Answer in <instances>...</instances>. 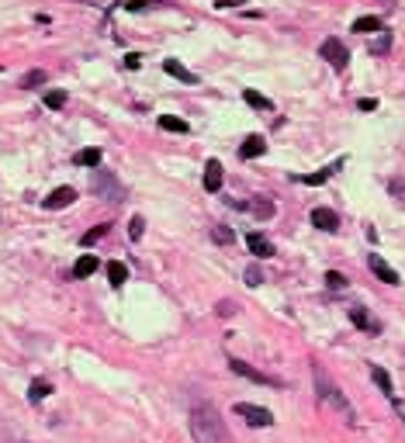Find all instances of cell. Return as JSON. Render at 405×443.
I'll return each mask as SVG.
<instances>
[{"label":"cell","instance_id":"6da1fadb","mask_svg":"<svg viewBox=\"0 0 405 443\" xmlns=\"http://www.w3.org/2000/svg\"><path fill=\"white\" fill-rule=\"evenodd\" d=\"M187 423H191L194 443H232V437H229V430H225V423H222V416H218L215 405L198 402L191 408Z\"/></svg>","mask_w":405,"mask_h":443},{"label":"cell","instance_id":"7a4b0ae2","mask_svg":"<svg viewBox=\"0 0 405 443\" xmlns=\"http://www.w3.org/2000/svg\"><path fill=\"white\" fill-rule=\"evenodd\" d=\"M316 388H319V399L332 405V408H336V412H339L347 423H357V412H354V405L347 402V395H343V392H339V388H336V385L325 378L323 367H316Z\"/></svg>","mask_w":405,"mask_h":443},{"label":"cell","instance_id":"3957f363","mask_svg":"<svg viewBox=\"0 0 405 443\" xmlns=\"http://www.w3.org/2000/svg\"><path fill=\"white\" fill-rule=\"evenodd\" d=\"M90 191H94L97 198H104V201H125L122 180H118L111 170H101V166L90 173Z\"/></svg>","mask_w":405,"mask_h":443},{"label":"cell","instance_id":"277c9868","mask_svg":"<svg viewBox=\"0 0 405 443\" xmlns=\"http://www.w3.org/2000/svg\"><path fill=\"white\" fill-rule=\"evenodd\" d=\"M236 416H243L249 426H256V430H267V426H274V412L270 408H263V405H253V402H239L236 405Z\"/></svg>","mask_w":405,"mask_h":443},{"label":"cell","instance_id":"5b68a950","mask_svg":"<svg viewBox=\"0 0 405 443\" xmlns=\"http://www.w3.org/2000/svg\"><path fill=\"white\" fill-rule=\"evenodd\" d=\"M319 56H323L332 70H347V63H350V49L339 39H325L323 45H319Z\"/></svg>","mask_w":405,"mask_h":443},{"label":"cell","instance_id":"8992f818","mask_svg":"<svg viewBox=\"0 0 405 443\" xmlns=\"http://www.w3.org/2000/svg\"><path fill=\"white\" fill-rule=\"evenodd\" d=\"M229 370L239 374V378H246V381L267 385V388H281L284 385V381H278V378H270V374H263V370H256V367H249V363H243V361H229Z\"/></svg>","mask_w":405,"mask_h":443},{"label":"cell","instance_id":"52a82bcc","mask_svg":"<svg viewBox=\"0 0 405 443\" xmlns=\"http://www.w3.org/2000/svg\"><path fill=\"white\" fill-rule=\"evenodd\" d=\"M350 323L357 325V329H364V332H370V336H378V332H381V323H378L367 308H361V305H354V308H350Z\"/></svg>","mask_w":405,"mask_h":443},{"label":"cell","instance_id":"ba28073f","mask_svg":"<svg viewBox=\"0 0 405 443\" xmlns=\"http://www.w3.org/2000/svg\"><path fill=\"white\" fill-rule=\"evenodd\" d=\"M312 225L323 232H336L339 229V215L332 208H312Z\"/></svg>","mask_w":405,"mask_h":443},{"label":"cell","instance_id":"9c48e42d","mask_svg":"<svg viewBox=\"0 0 405 443\" xmlns=\"http://www.w3.org/2000/svg\"><path fill=\"white\" fill-rule=\"evenodd\" d=\"M367 267H370V270L378 274V281H385V284H402V277H399V274H395V270H392V267H388V263H385V260H381L378 253H370V256H367Z\"/></svg>","mask_w":405,"mask_h":443},{"label":"cell","instance_id":"30bf717a","mask_svg":"<svg viewBox=\"0 0 405 443\" xmlns=\"http://www.w3.org/2000/svg\"><path fill=\"white\" fill-rule=\"evenodd\" d=\"M222 180H225V173H222V163H218V160H208V163H204V191L218 194Z\"/></svg>","mask_w":405,"mask_h":443},{"label":"cell","instance_id":"8fae6325","mask_svg":"<svg viewBox=\"0 0 405 443\" xmlns=\"http://www.w3.org/2000/svg\"><path fill=\"white\" fill-rule=\"evenodd\" d=\"M73 198H77L73 187H56V191L42 201V208H45V211H52V208H66V204H73Z\"/></svg>","mask_w":405,"mask_h":443},{"label":"cell","instance_id":"7c38bea8","mask_svg":"<svg viewBox=\"0 0 405 443\" xmlns=\"http://www.w3.org/2000/svg\"><path fill=\"white\" fill-rule=\"evenodd\" d=\"M246 246H249V249H253V253H256L260 260H267V256H274V242L267 239L263 232H249V236H246Z\"/></svg>","mask_w":405,"mask_h":443},{"label":"cell","instance_id":"4fadbf2b","mask_svg":"<svg viewBox=\"0 0 405 443\" xmlns=\"http://www.w3.org/2000/svg\"><path fill=\"white\" fill-rule=\"evenodd\" d=\"M263 153H267L263 135H249L243 146H239V156H243V160H256V156H263Z\"/></svg>","mask_w":405,"mask_h":443},{"label":"cell","instance_id":"5bb4252c","mask_svg":"<svg viewBox=\"0 0 405 443\" xmlns=\"http://www.w3.org/2000/svg\"><path fill=\"white\" fill-rule=\"evenodd\" d=\"M343 166V160H336V163H329V166H323V170H316V173H309V177H298L301 184H309V187H319V184H325L336 170Z\"/></svg>","mask_w":405,"mask_h":443},{"label":"cell","instance_id":"9a60e30c","mask_svg":"<svg viewBox=\"0 0 405 443\" xmlns=\"http://www.w3.org/2000/svg\"><path fill=\"white\" fill-rule=\"evenodd\" d=\"M163 70H166L170 77H177L180 83H198V77H194V73H191L187 66H180L177 59H163Z\"/></svg>","mask_w":405,"mask_h":443},{"label":"cell","instance_id":"2e32d148","mask_svg":"<svg viewBox=\"0 0 405 443\" xmlns=\"http://www.w3.org/2000/svg\"><path fill=\"white\" fill-rule=\"evenodd\" d=\"M97 267H101V263H97V256L83 253L80 260H77V267H73V277H90V274H94Z\"/></svg>","mask_w":405,"mask_h":443},{"label":"cell","instance_id":"e0dca14e","mask_svg":"<svg viewBox=\"0 0 405 443\" xmlns=\"http://www.w3.org/2000/svg\"><path fill=\"white\" fill-rule=\"evenodd\" d=\"M370 378H374V385L388 395V399H395V388H392V378H388V370H381V367H370Z\"/></svg>","mask_w":405,"mask_h":443},{"label":"cell","instance_id":"ac0fdd59","mask_svg":"<svg viewBox=\"0 0 405 443\" xmlns=\"http://www.w3.org/2000/svg\"><path fill=\"white\" fill-rule=\"evenodd\" d=\"M385 25H381V18H374V14H367V18H357L354 21V32H361V35H370V32H381Z\"/></svg>","mask_w":405,"mask_h":443},{"label":"cell","instance_id":"d6986e66","mask_svg":"<svg viewBox=\"0 0 405 443\" xmlns=\"http://www.w3.org/2000/svg\"><path fill=\"white\" fill-rule=\"evenodd\" d=\"M77 163H80V166H87V170H97V166H101V149H97V146L80 149V153H77Z\"/></svg>","mask_w":405,"mask_h":443},{"label":"cell","instance_id":"ffe728a7","mask_svg":"<svg viewBox=\"0 0 405 443\" xmlns=\"http://www.w3.org/2000/svg\"><path fill=\"white\" fill-rule=\"evenodd\" d=\"M243 101L249 108H256V111H270V108H274V101H267V97L256 94V90H243Z\"/></svg>","mask_w":405,"mask_h":443},{"label":"cell","instance_id":"44dd1931","mask_svg":"<svg viewBox=\"0 0 405 443\" xmlns=\"http://www.w3.org/2000/svg\"><path fill=\"white\" fill-rule=\"evenodd\" d=\"M108 281L115 284V287H122V284L128 281V267L118 263V260H111V263H108Z\"/></svg>","mask_w":405,"mask_h":443},{"label":"cell","instance_id":"7402d4cb","mask_svg":"<svg viewBox=\"0 0 405 443\" xmlns=\"http://www.w3.org/2000/svg\"><path fill=\"white\" fill-rule=\"evenodd\" d=\"M108 229H111V225H108V222H101V225H94V229H90V232H83V246H94V242L97 239H104V236H108Z\"/></svg>","mask_w":405,"mask_h":443},{"label":"cell","instance_id":"603a6c76","mask_svg":"<svg viewBox=\"0 0 405 443\" xmlns=\"http://www.w3.org/2000/svg\"><path fill=\"white\" fill-rule=\"evenodd\" d=\"M49 392H52V385H49L45 378H35V381H32V392H28V395H32V402H42V399H45Z\"/></svg>","mask_w":405,"mask_h":443},{"label":"cell","instance_id":"cb8c5ba5","mask_svg":"<svg viewBox=\"0 0 405 443\" xmlns=\"http://www.w3.org/2000/svg\"><path fill=\"white\" fill-rule=\"evenodd\" d=\"M160 128H166V132H180V135H184V132H187V121H184V118H173V115H163Z\"/></svg>","mask_w":405,"mask_h":443},{"label":"cell","instance_id":"d4e9b609","mask_svg":"<svg viewBox=\"0 0 405 443\" xmlns=\"http://www.w3.org/2000/svg\"><path fill=\"white\" fill-rule=\"evenodd\" d=\"M66 101H70L66 90H49V94H45V108H56V111H59V108H66Z\"/></svg>","mask_w":405,"mask_h":443},{"label":"cell","instance_id":"484cf974","mask_svg":"<svg viewBox=\"0 0 405 443\" xmlns=\"http://www.w3.org/2000/svg\"><path fill=\"white\" fill-rule=\"evenodd\" d=\"M367 49H370V52H374V56H385V52H388V49H392V35H388V32H381V35H378V39L370 42V45H367Z\"/></svg>","mask_w":405,"mask_h":443},{"label":"cell","instance_id":"4316f807","mask_svg":"<svg viewBox=\"0 0 405 443\" xmlns=\"http://www.w3.org/2000/svg\"><path fill=\"white\" fill-rule=\"evenodd\" d=\"M211 239L222 242V246H229V242L236 239V232H232L229 225H215V229H211Z\"/></svg>","mask_w":405,"mask_h":443},{"label":"cell","instance_id":"83f0119b","mask_svg":"<svg viewBox=\"0 0 405 443\" xmlns=\"http://www.w3.org/2000/svg\"><path fill=\"white\" fill-rule=\"evenodd\" d=\"M142 232H146V222H142V218L135 215V218L128 222V239H132V242H135V239H142Z\"/></svg>","mask_w":405,"mask_h":443},{"label":"cell","instance_id":"f1b7e54d","mask_svg":"<svg viewBox=\"0 0 405 443\" xmlns=\"http://www.w3.org/2000/svg\"><path fill=\"white\" fill-rule=\"evenodd\" d=\"M325 287L343 291V287H347V277H343V274H336V270H329V274H325Z\"/></svg>","mask_w":405,"mask_h":443},{"label":"cell","instance_id":"f546056e","mask_svg":"<svg viewBox=\"0 0 405 443\" xmlns=\"http://www.w3.org/2000/svg\"><path fill=\"white\" fill-rule=\"evenodd\" d=\"M246 284H249V287H260V284H263V270H260V267H246Z\"/></svg>","mask_w":405,"mask_h":443},{"label":"cell","instance_id":"4dcf8cb0","mask_svg":"<svg viewBox=\"0 0 405 443\" xmlns=\"http://www.w3.org/2000/svg\"><path fill=\"white\" fill-rule=\"evenodd\" d=\"M35 83H45V73H42V70H32V73L21 77V87H35Z\"/></svg>","mask_w":405,"mask_h":443},{"label":"cell","instance_id":"1f68e13d","mask_svg":"<svg viewBox=\"0 0 405 443\" xmlns=\"http://www.w3.org/2000/svg\"><path fill=\"white\" fill-rule=\"evenodd\" d=\"M125 11H146L149 7V0H122Z\"/></svg>","mask_w":405,"mask_h":443},{"label":"cell","instance_id":"d6a6232c","mask_svg":"<svg viewBox=\"0 0 405 443\" xmlns=\"http://www.w3.org/2000/svg\"><path fill=\"white\" fill-rule=\"evenodd\" d=\"M392 194L405 198V180H402V177H395V180H392Z\"/></svg>","mask_w":405,"mask_h":443},{"label":"cell","instance_id":"836d02e7","mask_svg":"<svg viewBox=\"0 0 405 443\" xmlns=\"http://www.w3.org/2000/svg\"><path fill=\"white\" fill-rule=\"evenodd\" d=\"M357 108H361V111H374V108H378V101H374V97H364Z\"/></svg>","mask_w":405,"mask_h":443},{"label":"cell","instance_id":"e575fe53","mask_svg":"<svg viewBox=\"0 0 405 443\" xmlns=\"http://www.w3.org/2000/svg\"><path fill=\"white\" fill-rule=\"evenodd\" d=\"M125 66H128V70H139V56H125Z\"/></svg>","mask_w":405,"mask_h":443},{"label":"cell","instance_id":"d590c367","mask_svg":"<svg viewBox=\"0 0 405 443\" xmlns=\"http://www.w3.org/2000/svg\"><path fill=\"white\" fill-rule=\"evenodd\" d=\"M236 4H243V0H215V7H236Z\"/></svg>","mask_w":405,"mask_h":443}]
</instances>
